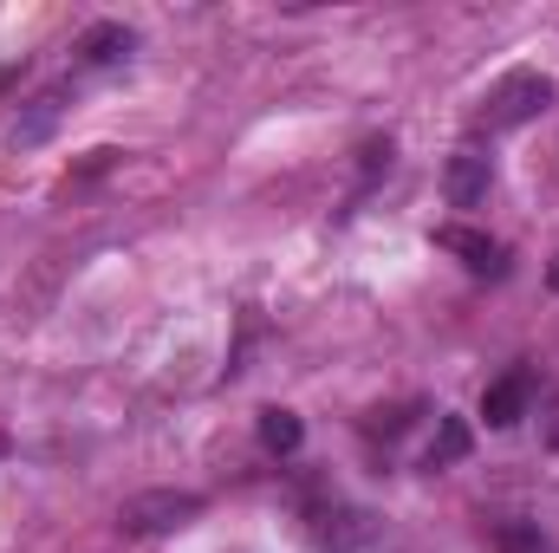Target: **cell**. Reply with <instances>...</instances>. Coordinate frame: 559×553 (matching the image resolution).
<instances>
[{
	"label": "cell",
	"instance_id": "6da1fadb",
	"mask_svg": "<svg viewBox=\"0 0 559 553\" xmlns=\"http://www.w3.org/2000/svg\"><path fill=\"white\" fill-rule=\"evenodd\" d=\"M547 105H554V79H547V72H508V79L488 92L481 125H488V131H514V125H534Z\"/></svg>",
	"mask_w": 559,
	"mask_h": 553
},
{
	"label": "cell",
	"instance_id": "7a4b0ae2",
	"mask_svg": "<svg viewBox=\"0 0 559 553\" xmlns=\"http://www.w3.org/2000/svg\"><path fill=\"white\" fill-rule=\"evenodd\" d=\"M202 515V495L189 489H150V495H131L118 508V528L124 534H169V528H189Z\"/></svg>",
	"mask_w": 559,
	"mask_h": 553
},
{
	"label": "cell",
	"instance_id": "3957f363",
	"mask_svg": "<svg viewBox=\"0 0 559 553\" xmlns=\"http://www.w3.org/2000/svg\"><path fill=\"white\" fill-rule=\"evenodd\" d=\"M488 183H495V163H488L481 150H455V156L442 163V196H449V209H481V202H488Z\"/></svg>",
	"mask_w": 559,
	"mask_h": 553
},
{
	"label": "cell",
	"instance_id": "277c9868",
	"mask_svg": "<svg viewBox=\"0 0 559 553\" xmlns=\"http://www.w3.org/2000/svg\"><path fill=\"white\" fill-rule=\"evenodd\" d=\"M436 248H449V255H462V268H475V274H501L508 261H501V248L488 242V235H475V228H462V222H449V228H436Z\"/></svg>",
	"mask_w": 559,
	"mask_h": 553
},
{
	"label": "cell",
	"instance_id": "5b68a950",
	"mask_svg": "<svg viewBox=\"0 0 559 553\" xmlns=\"http://www.w3.org/2000/svg\"><path fill=\"white\" fill-rule=\"evenodd\" d=\"M59 118H66V92H39L20 111V125H13V150H39V143L59 131Z\"/></svg>",
	"mask_w": 559,
	"mask_h": 553
},
{
	"label": "cell",
	"instance_id": "8992f818",
	"mask_svg": "<svg viewBox=\"0 0 559 553\" xmlns=\"http://www.w3.org/2000/svg\"><path fill=\"white\" fill-rule=\"evenodd\" d=\"M481 416H488V430H514V423L527 416V378H521V372L495 378V385L481 391Z\"/></svg>",
	"mask_w": 559,
	"mask_h": 553
},
{
	"label": "cell",
	"instance_id": "52a82bcc",
	"mask_svg": "<svg viewBox=\"0 0 559 553\" xmlns=\"http://www.w3.org/2000/svg\"><path fill=\"white\" fill-rule=\"evenodd\" d=\"M131 46H138V39H131V26L98 20V26L79 39V59H85V66H118V59H131Z\"/></svg>",
	"mask_w": 559,
	"mask_h": 553
},
{
	"label": "cell",
	"instance_id": "ba28073f",
	"mask_svg": "<svg viewBox=\"0 0 559 553\" xmlns=\"http://www.w3.org/2000/svg\"><path fill=\"white\" fill-rule=\"evenodd\" d=\"M475 449V430L462 423V416H442L436 423V443H429V469H449V462H462Z\"/></svg>",
	"mask_w": 559,
	"mask_h": 553
},
{
	"label": "cell",
	"instance_id": "9c48e42d",
	"mask_svg": "<svg viewBox=\"0 0 559 553\" xmlns=\"http://www.w3.org/2000/svg\"><path fill=\"white\" fill-rule=\"evenodd\" d=\"M299 436H306V423H299L293 411H280V404L261 411V443H267L274 456H293V449H299Z\"/></svg>",
	"mask_w": 559,
	"mask_h": 553
},
{
	"label": "cell",
	"instance_id": "30bf717a",
	"mask_svg": "<svg viewBox=\"0 0 559 553\" xmlns=\"http://www.w3.org/2000/svg\"><path fill=\"white\" fill-rule=\"evenodd\" d=\"M495 553H547V534L534 521H501L495 528Z\"/></svg>",
	"mask_w": 559,
	"mask_h": 553
},
{
	"label": "cell",
	"instance_id": "8fae6325",
	"mask_svg": "<svg viewBox=\"0 0 559 553\" xmlns=\"http://www.w3.org/2000/svg\"><path fill=\"white\" fill-rule=\"evenodd\" d=\"M111 163H118V150H92V156H85V163H79V176H105V169H111Z\"/></svg>",
	"mask_w": 559,
	"mask_h": 553
},
{
	"label": "cell",
	"instance_id": "7c38bea8",
	"mask_svg": "<svg viewBox=\"0 0 559 553\" xmlns=\"http://www.w3.org/2000/svg\"><path fill=\"white\" fill-rule=\"evenodd\" d=\"M547 286H554V293H559V255H554V268H547Z\"/></svg>",
	"mask_w": 559,
	"mask_h": 553
}]
</instances>
